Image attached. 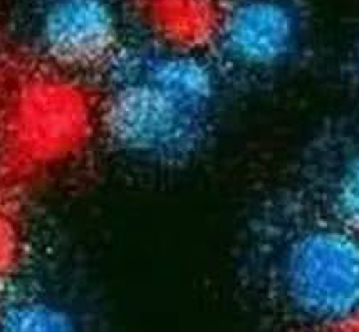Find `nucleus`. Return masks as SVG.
Here are the masks:
<instances>
[{
    "instance_id": "1",
    "label": "nucleus",
    "mask_w": 359,
    "mask_h": 332,
    "mask_svg": "<svg viewBox=\"0 0 359 332\" xmlns=\"http://www.w3.org/2000/svg\"><path fill=\"white\" fill-rule=\"evenodd\" d=\"M241 280L264 316L282 327L359 329V238L292 183L252 214Z\"/></svg>"
},
{
    "instance_id": "2",
    "label": "nucleus",
    "mask_w": 359,
    "mask_h": 332,
    "mask_svg": "<svg viewBox=\"0 0 359 332\" xmlns=\"http://www.w3.org/2000/svg\"><path fill=\"white\" fill-rule=\"evenodd\" d=\"M225 89L208 54L126 41L101 78L100 136L133 161L183 168L215 136Z\"/></svg>"
},
{
    "instance_id": "3",
    "label": "nucleus",
    "mask_w": 359,
    "mask_h": 332,
    "mask_svg": "<svg viewBox=\"0 0 359 332\" xmlns=\"http://www.w3.org/2000/svg\"><path fill=\"white\" fill-rule=\"evenodd\" d=\"M39 55L0 61V181H25L78 156L100 134L97 91Z\"/></svg>"
},
{
    "instance_id": "4",
    "label": "nucleus",
    "mask_w": 359,
    "mask_h": 332,
    "mask_svg": "<svg viewBox=\"0 0 359 332\" xmlns=\"http://www.w3.org/2000/svg\"><path fill=\"white\" fill-rule=\"evenodd\" d=\"M311 12L304 0H224L208 55L226 86L264 88L304 61Z\"/></svg>"
},
{
    "instance_id": "5",
    "label": "nucleus",
    "mask_w": 359,
    "mask_h": 332,
    "mask_svg": "<svg viewBox=\"0 0 359 332\" xmlns=\"http://www.w3.org/2000/svg\"><path fill=\"white\" fill-rule=\"evenodd\" d=\"M34 31V54L83 79H101L126 42L113 0H39Z\"/></svg>"
},
{
    "instance_id": "6",
    "label": "nucleus",
    "mask_w": 359,
    "mask_h": 332,
    "mask_svg": "<svg viewBox=\"0 0 359 332\" xmlns=\"http://www.w3.org/2000/svg\"><path fill=\"white\" fill-rule=\"evenodd\" d=\"M289 183L359 238V108L331 116L316 130Z\"/></svg>"
},
{
    "instance_id": "7",
    "label": "nucleus",
    "mask_w": 359,
    "mask_h": 332,
    "mask_svg": "<svg viewBox=\"0 0 359 332\" xmlns=\"http://www.w3.org/2000/svg\"><path fill=\"white\" fill-rule=\"evenodd\" d=\"M224 0H125V11L143 39L168 48L208 53Z\"/></svg>"
},
{
    "instance_id": "8",
    "label": "nucleus",
    "mask_w": 359,
    "mask_h": 332,
    "mask_svg": "<svg viewBox=\"0 0 359 332\" xmlns=\"http://www.w3.org/2000/svg\"><path fill=\"white\" fill-rule=\"evenodd\" d=\"M17 193L0 181V289L14 280L27 255V230Z\"/></svg>"
},
{
    "instance_id": "9",
    "label": "nucleus",
    "mask_w": 359,
    "mask_h": 332,
    "mask_svg": "<svg viewBox=\"0 0 359 332\" xmlns=\"http://www.w3.org/2000/svg\"><path fill=\"white\" fill-rule=\"evenodd\" d=\"M74 319L67 310L49 302L0 296V329L4 331H71Z\"/></svg>"
},
{
    "instance_id": "10",
    "label": "nucleus",
    "mask_w": 359,
    "mask_h": 332,
    "mask_svg": "<svg viewBox=\"0 0 359 332\" xmlns=\"http://www.w3.org/2000/svg\"><path fill=\"white\" fill-rule=\"evenodd\" d=\"M344 67H346V79H348V84L359 96V42L354 46L351 53H349L348 61H346Z\"/></svg>"
}]
</instances>
